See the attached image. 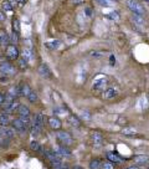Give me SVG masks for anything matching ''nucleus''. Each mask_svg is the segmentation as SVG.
I'll return each mask as SVG.
<instances>
[{"label":"nucleus","mask_w":149,"mask_h":169,"mask_svg":"<svg viewBox=\"0 0 149 169\" xmlns=\"http://www.w3.org/2000/svg\"><path fill=\"white\" fill-rule=\"evenodd\" d=\"M28 60H25L24 57H21L19 59V66H20V69L21 70H26V67H28Z\"/></svg>","instance_id":"nucleus-33"},{"label":"nucleus","mask_w":149,"mask_h":169,"mask_svg":"<svg viewBox=\"0 0 149 169\" xmlns=\"http://www.w3.org/2000/svg\"><path fill=\"white\" fill-rule=\"evenodd\" d=\"M42 154H44V157L46 159H49L52 164H59V163H61L62 162V157L57 153L56 151H50V149H45L44 152H42Z\"/></svg>","instance_id":"nucleus-1"},{"label":"nucleus","mask_w":149,"mask_h":169,"mask_svg":"<svg viewBox=\"0 0 149 169\" xmlns=\"http://www.w3.org/2000/svg\"><path fill=\"white\" fill-rule=\"evenodd\" d=\"M118 95V89L117 88H114V87H109V88H106L105 89V92H103V98L105 99H112L114 98Z\"/></svg>","instance_id":"nucleus-9"},{"label":"nucleus","mask_w":149,"mask_h":169,"mask_svg":"<svg viewBox=\"0 0 149 169\" xmlns=\"http://www.w3.org/2000/svg\"><path fill=\"white\" fill-rule=\"evenodd\" d=\"M14 72H15V67L11 65L10 62L3 61L2 63H0V73H2V75L9 76V75H13Z\"/></svg>","instance_id":"nucleus-5"},{"label":"nucleus","mask_w":149,"mask_h":169,"mask_svg":"<svg viewBox=\"0 0 149 169\" xmlns=\"http://www.w3.org/2000/svg\"><path fill=\"white\" fill-rule=\"evenodd\" d=\"M18 3H19V4H25L26 0H18Z\"/></svg>","instance_id":"nucleus-48"},{"label":"nucleus","mask_w":149,"mask_h":169,"mask_svg":"<svg viewBox=\"0 0 149 169\" xmlns=\"http://www.w3.org/2000/svg\"><path fill=\"white\" fill-rule=\"evenodd\" d=\"M134 21L137 22V24H139V25H143V21H142V19H141V15H135L134 14Z\"/></svg>","instance_id":"nucleus-41"},{"label":"nucleus","mask_w":149,"mask_h":169,"mask_svg":"<svg viewBox=\"0 0 149 169\" xmlns=\"http://www.w3.org/2000/svg\"><path fill=\"white\" fill-rule=\"evenodd\" d=\"M68 122H70V125L73 126V127H79V125H81L79 119L76 116H73V115H71L70 117H68Z\"/></svg>","instance_id":"nucleus-24"},{"label":"nucleus","mask_w":149,"mask_h":169,"mask_svg":"<svg viewBox=\"0 0 149 169\" xmlns=\"http://www.w3.org/2000/svg\"><path fill=\"white\" fill-rule=\"evenodd\" d=\"M45 46L49 50H59L62 46V42L60 40H50V41L45 42Z\"/></svg>","instance_id":"nucleus-13"},{"label":"nucleus","mask_w":149,"mask_h":169,"mask_svg":"<svg viewBox=\"0 0 149 169\" xmlns=\"http://www.w3.org/2000/svg\"><path fill=\"white\" fill-rule=\"evenodd\" d=\"M56 152L61 157H71L72 155L71 149H68V147L65 144H61V145H59V147H56Z\"/></svg>","instance_id":"nucleus-11"},{"label":"nucleus","mask_w":149,"mask_h":169,"mask_svg":"<svg viewBox=\"0 0 149 169\" xmlns=\"http://www.w3.org/2000/svg\"><path fill=\"white\" fill-rule=\"evenodd\" d=\"M39 73L42 76V77H49L50 76V70H49V66L47 65H45V63H41L39 66V69H37Z\"/></svg>","instance_id":"nucleus-21"},{"label":"nucleus","mask_w":149,"mask_h":169,"mask_svg":"<svg viewBox=\"0 0 149 169\" xmlns=\"http://www.w3.org/2000/svg\"><path fill=\"white\" fill-rule=\"evenodd\" d=\"M11 125H13V128L16 131V132H20V133H25L28 131V125L25 122H22V119L19 117V118H15L13 122H11Z\"/></svg>","instance_id":"nucleus-6"},{"label":"nucleus","mask_w":149,"mask_h":169,"mask_svg":"<svg viewBox=\"0 0 149 169\" xmlns=\"http://www.w3.org/2000/svg\"><path fill=\"white\" fill-rule=\"evenodd\" d=\"M9 139L4 136V133H3V131L2 129H0V148H4L5 147V145H8V142Z\"/></svg>","instance_id":"nucleus-29"},{"label":"nucleus","mask_w":149,"mask_h":169,"mask_svg":"<svg viewBox=\"0 0 149 169\" xmlns=\"http://www.w3.org/2000/svg\"><path fill=\"white\" fill-rule=\"evenodd\" d=\"M97 3L101 4L102 6H108L112 4V0H97Z\"/></svg>","instance_id":"nucleus-38"},{"label":"nucleus","mask_w":149,"mask_h":169,"mask_svg":"<svg viewBox=\"0 0 149 169\" xmlns=\"http://www.w3.org/2000/svg\"><path fill=\"white\" fill-rule=\"evenodd\" d=\"M9 93H10L11 96H14L15 98H16V97H20V96H22V92H21V87H20V85H18V86H14V87H11V88L9 89Z\"/></svg>","instance_id":"nucleus-22"},{"label":"nucleus","mask_w":149,"mask_h":169,"mask_svg":"<svg viewBox=\"0 0 149 169\" xmlns=\"http://www.w3.org/2000/svg\"><path fill=\"white\" fill-rule=\"evenodd\" d=\"M26 98H28V99L30 101V102H32V103H34V102H36L39 97H37V93H36L35 91H31V92L29 93V96H28Z\"/></svg>","instance_id":"nucleus-32"},{"label":"nucleus","mask_w":149,"mask_h":169,"mask_svg":"<svg viewBox=\"0 0 149 169\" xmlns=\"http://www.w3.org/2000/svg\"><path fill=\"white\" fill-rule=\"evenodd\" d=\"M135 133H137V131L134 128H123L122 129V134H124V136H134Z\"/></svg>","instance_id":"nucleus-30"},{"label":"nucleus","mask_w":149,"mask_h":169,"mask_svg":"<svg viewBox=\"0 0 149 169\" xmlns=\"http://www.w3.org/2000/svg\"><path fill=\"white\" fill-rule=\"evenodd\" d=\"M148 169H149V167H148Z\"/></svg>","instance_id":"nucleus-51"},{"label":"nucleus","mask_w":149,"mask_h":169,"mask_svg":"<svg viewBox=\"0 0 149 169\" xmlns=\"http://www.w3.org/2000/svg\"><path fill=\"white\" fill-rule=\"evenodd\" d=\"M144 2H145V3H148V4H149V0H144Z\"/></svg>","instance_id":"nucleus-50"},{"label":"nucleus","mask_w":149,"mask_h":169,"mask_svg":"<svg viewBox=\"0 0 149 169\" xmlns=\"http://www.w3.org/2000/svg\"><path fill=\"white\" fill-rule=\"evenodd\" d=\"M44 118H45V117H44V115H42V113H37L35 117H34V119H32V121H35V122L37 123V125L42 128V126H44Z\"/></svg>","instance_id":"nucleus-28"},{"label":"nucleus","mask_w":149,"mask_h":169,"mask_svg":"<svg viewBox=\"0 0 149 169\" xmlns=\"http://www.w3.org/2000/svg\"><path fill=\"white\" fill-rule=\"evenodd\" d=\"M86 14H87V15H91V14H92V9H91V8H87V9H86Z\"/></svg>","instance_id":"nucleus-45"},{"label":"nucleus","mask_w":149,"mask_h":169,"mask_svg":"<svg viewBox=\"0 0 149 169\" xmlns=\"http://www.w3.org/2000/svg\"><path fill=\"white\" fill-rule=\"evenodd\" d=\"M40 132H41V127L37 125L35 121L31 119V123H30V133H31V136L34 138H36L39 134H40Z\"/></svg>","instance_id":"nucleus-12"},{"label":"nucleus","mask_w":149,"mask_h":169,"mask_svg":"<svg viewBox=\"0 0 149 169\" xmlns=\"http://www.w3.org/2000/svg\"><path fill=\"white\" fill-rule=\"evenodd\" d=\"M22 57H24L25 60H28V61H30V59L32 57V55H31V52H30V50H28V49H25L24 51H22Z\"/></svg>","instance_id":"nucleus-34"},{"label":"nucleus","mask_w":149,"mask_h":169,"mask_svg":"<svg viewBox=\"0 0 149 169\" xmlns=\"http://www.w3.org/2000/svg\"><path fill=\"white\" fill-rule=\"evenodd\" d=\"M20 87H21V92H22V96H25V97H28L29 96V93L32 91L31 89V87L29 86V85H20Z\"/></svg>","instance_id":"nucleus-25"},{"label":"nucleus","mask_w":149,"mask_h":169,"mask_svg":"<svg viewBox=\"0 0 149 169\" xmlns=\"http://www.w3.org/2000/svg\"><path fill=\"white\" fill-rule=\"evenodd\" d=\"M107 18H109V19H114V20H118V14L117 13H112V14H109V15H107Z\"/></svg>","instance_id":"nucleus-42"},{"label":"nucleus","mask_w":149,"mask_h":169,"mask_svg":"<svg viewBox=\"0 0 149 169\" xmlns=\"http://www.w3.org/2000/svg\"><path fill=\"white\" fill-rule=\"evenodd\" d=\"M125 169H141L138 165H131V167H128V168H125Z\"/></svg>","instance_id":"nucleus-46"},{"label":"nucleus","mask_w":149,"mask_h":169,"mask_svg":"<svg viewBox=\"0 0 149 169\" xmlns=\"http://www.w3.org/2000/svg\"><path fill=\"white\" fill-rule=\"evenodd\" d=\"M18 39H19V36H18V32H13V35H11V37H10V42H13V45H16V42H18Z\"/></svg>","instance_id":"nucleus-36"},{"label":"nucleus","mask_w":149,"mask_h":169,"mask_svg":"<svg viewBox=\"0 0 149 169\" xmlns=\"http://www.w3.org/2000/svg\"><path fill=\"white\" fill-rule=\"evenodd\" d=\"M30 147H31V149H32V151H35V152H40V151L42 149L41 144H40L36 139H34V141L30 143Z\"/></svg>","instance_id":"nucleus-26"},{"label":"nucleus","mask_w":149,"mask_h":169,"mask_svg":"<svg viewBox=\"0 0 149 169\" xmlns=\"http://www.w3.org/2000/svg\"><path fill=\"white\" fill-rule=\"evenodd\" d=\"M92 142L95 145H101L105 142V137H103V134L99 132H93L92 133Z\"/></svg>","instance_id":"nucleus-15"},{"label":"nucleus","mask_w":149,"mask_h":169,"mask_svg":"<svg viewBox=\"0 0 149 169\" xmlns=\"http://www.w3.org/2000/svg\"><path fill=\"white\" fill-rule=\"evenodd\" d=\"M109 62H111V65H114V63H116V57H114L113 55L111 56V61H109Z\"/></svg>","instance_id":"nucleus-44"},{"label":"nucleus","mask_w":149,"mask_h":169,"mask_svg":"<svg viewBox=\"0 0 149 169\" xmlns=\"http://www.w3.org/2000/svg\"><path fill=\"white\" fill-rule=\"evenodd\" d=\"M107 85H108L107 77L106 76H98L93 82V89H96V91H103V89H106Z\"/></svg>","instance_id":"nucleus-4"},{"label":"nucleus","mask_w":149,"mask_h":169,"mask_svg":"<svg viewBox=\"0 0 149 169\" xmlns=\"http://www.w3.org/2000/svg\"><path fill=\"white\" fill-rule=\"evenodd\" d=\"M10 117H9V113L6 112H3V113H0V126L2 127H8L10 125Z\"/></svg>","instance_id":"nucleus-16"},{"label":"nucleus","mask_w":149,"mask_h":169,"mask_svg":"<svg viewBox=\"0 0 149 169\" xmlns=\"http://www.w3.org/2000/svg\"><path fill=\"white\" fill-rule=\"evenodd\" d=\"M5 20V15H4V11L0 10V21H4Z\"/></svg>","instance_id":"nucleus-43"},{"label":"nucleus","mask_w":149,"mask_h":169,"mask_svg":"<svg viewBox=\"0 0 149 169\" xmlns=\"http://www.w3.org/2000/svg\"><path fill=\"white\" fill-rule=\"evenodd\" d=\"M81 118L85 119V121H89L91 119V113H89V112H87V111H83L81 113Z\"/></svg>","instance_id":"nucleus-37"},{"label":"nucleus","mask_w":149,"mask_h":169,"mask_svg":"<svg viewBox=\"0 0 149 169\" xmlns=\"http://www.w3.org/2000/svg\"><path fill=\"white\" fill-rule=\"evenodd\" d=\"M47 121H49V126H50L52 129H56V131L61 129L62 122H61V119L57 117V116H52V117H50Z\"/></svg>","instance_id":"nucleus-8"},{"label":"nucleus","mask_w":149,"mask_h":169,"mask_svg":"<svg viewBox=\"0 0 149 169\" xmlns=\"http://www.w3.org/2000/svg\"><path fill=\"white\" fill-rule=\"evenodd\" d=\"M13 28H14V31L15 32H20V30H21V25H20V20L18 19V18H15L14 19V21H13Z\"/></svg>","instance_id":"nucleus-31"},{"label":"nucleus","mask_w":149,"mask_h":169,"mask_svg":"<svg viewBox=\"0 0 149 169\" xmlns=\"http://www.w3.org/2000/svg\"><path fill=\"white\" fill-rule=\"evenodd\" d=\"M20 103H18L16 101H13V102H10V103H5L4 105V112H6V113H14V112L18 111Z\"/></svg>","instance_id":"nucleus-10"},{"label":"nucleus","mask_w":149,"mask_h":169,"mask_svg":"<svg viewBox=\"0 0 149 169\" xmlns=\"http://www.w3.org/2000/svg\"><path fill=\"white\" fill-rule=\"evenodd\" d=\"M2 131H3V133H4V136H5L9 141L14 138L15 132H16L14 128H9V127H3V128H2Z\"/></svg>","instance_id":"nucleus-18"},{"label":"nucleus","mask_w":149,"mask_h":169,"mask_svg":"<svg viewBox=\"0 0 149 169\" xmlns=\"http://www.w3.org/2000/svg\"><path fill=\"white\" fill-rule=\"evenodd\" d=\"M134 163L138 164V165H145L149 163V157L148 155H144V154H139V155H135L133 158Z\"/></svg>","instance_id":"nucleus-14"},{"label":"nucleus","mask_w":149,"mask_h":169,"mask_svg":"<svg viewBox=\"0 0 149 169\" xmlns=\"http://www.w3.org/2000/svg\"><path fill=\"white\" fill-rule=\"evenodd\" d=\"M2 10L3 11H13V5H11V3L9 2V0H5V2H3L2 4Z\"/></svg>","instance_id":"nucleus-27"},{"label":"nucleus","mask_w":149,"mask_h":169,"mask_svg":"<svg viewBox=\"0 0 149 169\" xmlns=\"http://www.w3.org/2000/svg\"><path fill=\"white\" fill-rule=\"evenodd\" d=\"M72 169H83V168H82V167H79V165H75Z\"/></svg>","instance_id":"nucleus-49"},{"label":"nucleus","mask_w":149,"mask_h":169,"mask_svg":"<svg viewBox=\"0 0 149 169\" xmlns=\"http://www.w3.org/2000/svg\"><path fill=\"white\" fill-rule=\"evenodd\" d=\"M102 168L103 169H114V165H113L112 162H106V163L102 164Z\"/></svg>","instance_id":"nucleus-39"},{"label":"nucleus","mask_w":149,"mask_h":169,"mask_svg":"<svg viewBox=\"0 0 149 169\" xmlns=\"http://www.w3.org/2000/svg\"><path fill=\"white\" fill-rule=\"evenodd\" d=\"M53 113H55V115H65V113H66V109H63V108H59V107H57V108H55V109H53Z\"/></svg>","instance_id":"nucleus-40"},{"label":"nucleus","mask_w":149,"mask_h":169,"mask_svg":"<svg viewBox=\"0 0 149 169\" xmlns=\"http://www.w3.org/2000/svg\"><path fill=\"white\" fill-rule=\"evenodd\" d=\"M56 137H57V139H59L65 145H70V144L73 143L72 136L68 132H66V131H57L56 132Z\"/></svg>","instance_id":"nucleus-3"},{"label":"nucleus","mask_w":149,"mask_h":169,"mask_svg":"<svg viewBox=\"0 0 149 169\" xmlns=\"http://www.w3.org/2000/svg\"><path fill=\"white\" fill-rule=\"evenodd\" d=\"M89 169H101L102 168V162L99 159H92L88 164Z\"/></svg>","instance_id":"nucleus-23"},{"label":"nucleus","mask_w":149,"mask_h":169,"mask_svg":"<svg viewBox=\"0 0 149 169\" xmlns=\"http://www.w3.org/2000/svg\"><path fill=\"white\" fill-rule=\"evenodd\" d=\"M53 169H70V167H68V164H63L62 162L59 163V164H53Z\"/></svg>","instance_id":"nucleus-35"},{"label":"nucleus","mask_w":149,"mask_h":169,"mask_svg":"<svg viewBox=\"0 0 149 169\" xmlns=\"http://www.w3.org/2000/svg\"><path fill=\"white\" fill-rule=\"evenodd\" d=\"M16 113L19 115V117H22V116H30V109L28 106L25 105H20L18 111H16Z\"/></svg>","instance_id":"nucleus-19"},{"label":"nucleus","mask_w":149,"mask_h":169,"mask_svg":"<svg viewBox=\"0 0 149 169\" xmlns=\"http://www.w3.org/2000/svg\"><path fill=\"white\" fill-rule=\"evenodd\" d=\"M107 159L112 163H119L122 161V158L117 154V153H114V152H107Z\"/></svg>","instance_id":"nucleus-17"},{"label":"nucleus","mask_w":149,"mask_h":169,"mask_svg":"<svg viewBox=\"0 0 149 169\" xmlns=\"http://www.w3.org/2000/svg\"><path fill=\"white\" fill-rule=\"evenodd\" d=\"M4 103V96L2 95V93H0V106H2Z\"/></svg>","instance_id":"nucleus-47"},{"label":"nucleus","mask_w":149,"mask_h":169,"mask_svg":"<svg viewBox=\"0 0 149 169\" xmlns=\"http://www.w3.org/2000/svg\"><path fill=\"white\" fill-rule=\"evenodd\" d=\"M19 55H20V51L18 49L16 45H9L6 47V57L8 59H11V60H16L19 59Z\"/></svg>","instance_id":"nucleus-7"},{"label":"nucleus","mask_w":149,"mask_h":169,"mask_svg":"<svg viewBox=\"0 0 149 169\" xmlns=\"http://www.w3.org/2000/svg\"><path fill=\"white\" fill-rule=\"evenodd\" d=\"M127 6L129 8L131 11H133L135 15H141L142 16L145 13V10L142 6V4H139L137 0H127Z\"/></svg>","instance_id":"nucleus-2"},{"label":"nucleus","mask_w":149,"mask_h":169,"mask_svg":"<svg viewBox=\"0 0 149 169\" xmlns=\"http://www.w3.org/2000/svg\"><path fill=\"white\" fill-rule=\"evenodd\" d=\"M9 42H10V37L9 35L6 34L5 30H0V44L2 45H6V46H9Z\"/></svg>","instance_id":"nucleus-20"}]
</instances>
